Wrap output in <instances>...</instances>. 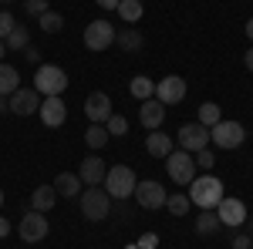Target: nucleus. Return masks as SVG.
Listing matches in <instances>:
<instances>
[{
  "mask_svg": "<svg viewBox=\"0 0 253 249\" xmlns=\"http://www.w3.org/2000/svg\"><path fill=\"white\" fill-rule=\"evenodd\" d=\"M223 182L216 178V175H196L193 182H189V202L199 206V209H216L219 202H223Z\"/></svg>",
  "mask_w": 253,
  "mask_h": 249,
  "instance_id": "1",
  "label": "nucleus"
},
{
  "mask_svg": "<svg viewBox=\"0 0 253 249\" xmlns=\"http://www.w3.org/2000/svg\"><path fill=\"white\" fill-rule=\"evenodd\" d=\"M34 88H38L44 98H61L64 88H68V71L58 68V64H38V71H34Z\"/></svg>",
  "mask_w": 253,
  "mask_h": 249,
  "instance_id": "2",
  "label": "nucleus"
},
{
  "mask_svg": "<svg viewBox=\"0 0 253 249\" xmlns=\"http://www.w3.org/2000/svg\"><path fill=\"white\" fill-rule=\"evenodd\" d=\"M108 212H112V195L101 185H88V189L81 192V215L84 219L101 222V219H108Z\"/></svg>",
  "mask_w": 253,
  "mask_h": 249,
  "instance_id": "3",
  "label": "nucleus"
},
{
  "mask_svg": "<svg viewBox=\"0 0 253 249\" xmlns=\"http://www.w3.org/2000/svg\"><path fill=\"white\" fill-rule=\"evenodd\" d=\"M166 175L172 178L175 185H189V182L196 178V162H193V152H182V148L175 152V148H172V152L166 155Z\"/></svg>",
  "mask_w": 253,
  "mask_h": 249,
  "instance_id": "4",
  "label": "nucleus"
},
{
  "mask_svg": "<svg viewBox=\"0 0 253 249\" xmlns=\"http://www.w3.org/2000/svg\"><path fill=\"white\" fill-rule=\"evenodd\" d=\"M210 142H216V148H226V152H233L240 148L243 142H247V128L240 125V121H216L213 128H210Z\"/></svg>",
  "mask_w": 253,
  "mask_h": 249,
  "instance_id": "5",
  "label": "nucleus"
},
{
  "mask_svg": "<svg viewBox=\"0 0 253 249\" xmlns=\"http://www.w3.org/2000/svg\"><path fill=\"white\" fill-rule=\"evenodd\" d=\"M105 192L112 199H128L135 192V172L128 165H112L108 175H105Z\"/></svg>",
  "mask_w": 253,
  "mask_h": 249,
  "instance_id": "6",
  "label": "nucleus"
},
{
  "mask_svg": "<svg viewBox=\"0 0 253 249\" xmlns=\"http://www.w3.org/2000/svg\"><path fill=\"white\" fill-rule=\"evenodd\" d=\"M166 199H169V192L162 189V182H156V178H142V182H135V202L142 206V209H162L166 206Z\"/></svg>",
  "mask_w": 253,
  "mask_h": 249,
  "instance_id": "7",
  "label": "nucleus"
},
{
  "mask_svg": "<svg viewBox=\"0 0 253 249\" xmlns=\"http://www.w3.org/2000/svg\"><path fill=\"white\" fill-rule=\"evenodd\" d=\"M115 44V27L108 24V20H91L88 27H84V47L88 51H108Z\"/></svg>",
  "mask_w": 253,
  "mask_h": 249,
  "instance_id": "8",
  "label": "nucleus"
},
{
  "mask_svg": "<svg viewBox=\"0 0 253 249\" xmlns=\"http://www.w3.org/2000/svg\"><path fill=\"white\" fill-rule=\"evenodd\" d=\"M41 101H44V95H41L38 88H17L14 95H7V105H10V111L20 118H27V115H34L41 108Z\"/></svg>",
  "mask_w": 253,
  "mask_h": 249,
  "instance_id": "9",
  "label": "nucleus"
},
{
  "mask_svg": "<svg viewBox=\"0 0 253 249\" xmlns=\"http://www.w3.org/2000/svg\"><path fill=\"white\" fill-rule=\"evenodd\" d=\"M216 215H219V222H223L226 229H240V226L247 222V206H243V199L223 195V202L216 206Z\"/></svg>",
  "mask_w": 253,
  "mask_h": 249,
  "instance_id": "10",
  "label": "nucleus"
},
{
  "mask_svg": "<svg viewBox=\"0 0 253 249\" xmlns=\"http://www.w3.org/2000/svg\"><path fill=\"white\" fill-rule=\"evenodd\" d=\"M186 91H189V88H186V81L179 74H166L156 84V98L166 108H169V105H182V101H186Z\"/></svg>",
  "mask_w": 253,
  "mask_h": 249,
  "instance_id": "11",
  "label": "nucleus"
},
{
  "mask_svg": "<svg viewBox=\"0 0 253 249\" xmlns=\"http://www.w3.org/2000/svg\"><path fill=\"white\" fill-rule=\"evenodd\" d=\"M17 236L24 243H41L44 236H47V219H44V212H24V219H20L17 226Z\"/></svg>",
  "mask_w": 253,
  "mask_h": 249,
  "instance_id": "12",
  "label": "nucleus"
},
{
  "mask_svg": "<svg viewBox=\"0 0 253 249\" xmlns=\"http://www.w3.org/2000/svg\"><path fill=\"white\" fill-rule=\"evenodd\" d=\"M179 145H182V152H199V148H206V145H210V128L199 125V121L182 125V128H179Z\"/></svg>",
  "mask_w": 253,
  "mask_h": 249,
  "instance_id": "13",
  "label": "nucleus"
},
{
  "mask_svg": "<svg viewBox=\"0 0 253 249\" xmlns=\"http://www.w3.org/2000/svg\"><path fill=\"white\" fill-rule=\"evenodd\" d=\"M84 115H88L91 125H105L108 115H112V98H108V91H91L88 101H84Z\"/></svg>",
  "mask_w": 253,
  "mask_h": 249,
  "instance_id": "14",
  "label": "nucleus"
},
{
  "mask_svg": "<svg viewBox=\"0 0 253 249\" xmlns=\"http://www.w3.org/2000/svg\"><path fill=\"white\" fill-rule=\"evenodd\" d=\"M38 115H41V121H44L47 128H61V125L68 121V105H64L61 98H44L41 108H38Z\"/></svg>",
  "mask_w": 253,
  "mask_h": 249,
  "instance_id": "15",
  "label": "nucleus"
},
{
  "mask_svg": "<svg viewBox=\"0 0 253 249\" xmlns=\"http://www.w3.org/2000/svg\"><path fill=\"white\" fill-rule=\"evenodd\" d=\"M138 121H142L149 132H159V128L166 125V105H162L159 98L142 101V108H138Z\"/></svg>",
  "mask_w": 253,
  "mask_h": 249,
  "instance_id": "16",
  "label": "nucleus"
},
{
  "mask_svg": "<svg viewBox=\"0 0 253 249\" xmlns=\"http://www.w3.org/2000/svg\"><path fill=\"white\" fill-rule=\"evenodd\" d=\"M105 175H108V165H105L98 155H88V158H81L78 178L84 182V185H101V182H105Z\"/></svg>",
  "mask_w": 253,
  "mask_h": 249,
  "instance_id": "17",
  "label": "nucleus"
},
{
  "mask_svg": "<svg viewBox=\"0 0 253 249\" xmlns=\"http://www.w3.org/2000/svg\"><path fill=\"white\" fill-rule=\"evenodd\" d=\"M145 152L152 155V158H166V155L172 152V138L162 132V128H159V132H149V138H145Z\"/></svg>",
  "mask_w": 253,
  "mask_h": 249,
  "instance_id": "18",
  "label": "nucleus"
},
{
  "mask_svg": "<svg viewBox=\"0 0 253 249\" xmlns=\"http://www.w3.org/2000/svg\"><path fill=\"white\" fill-rule=\"evenodd\" d=\"M54 189H58L61 199H75V195L81 192L78 172H58V175H54Z\"/></svg>",
  "mask_w": 253,
  "mask_h": 249,
  "instance_id": "19",
  "label": "nucleus"
},
{
  "mask_svg": "<svg viewBox=\"0 0 253 249\" xmlns=\"http://www.w3.org/2000/svg\"><path fill=\"white\" fill-rule=\"evenodd\" d=\"M54 202H58V189H54V185H38L34 195H31L34 212H51V209H54Z\"/></svg>",
  "mask_w": 253,
  "mask_h": 249,
  "instance_id": "20",
  "label": "nucleus"
},
{
  "mask_svg": "<svg viewBox=\"0 0 253 249\" xmlns=\"http://www.w3.org/2000/svg\"><path fill=\"white\" fill-rule=\"evenodd\" d=\"M219 229H223V222H219L216 209H199V215H196V232L199 236H216Z\"/></svg>",
  "mask_w": 253,
  "mask_h": 249,
  "instance_id": "21",
  "label": "nucleus"
},
{
  "mask_svg": "<svg viewBox=\"0 0 253 249\" xmlns=\"http://www.w3.org/2000/svg\"><path fill=\"white\" fill-rule=\"evenodd\" d=\"M17 88H20V71L14 64L0 61V95H14Z\"/></svg>",
  "mask_w": 253,
  "mask_h": 249,
  "instance_id": "22",
  "label": "nucleus"
},
{
  "mask_svg": "<svg viewBox=\"0 0 253 249\" xmlns=\"http://www.w3.org/2000/svg\"><path fill=\"white\" fill-rule=\"evenodd\" d=\"M115 14L125 20L128 27H135L138 20H142V14H145V7H142V0H122V3L115 7Z\"/></svg>",
  "mask_w": 253,
  "mask_h": 249,
  "instance_id": "23",
  "label": "nucleus"
},
{
  "mask_svg": "<svg viewBox=\"0 0 253 249\" xmlns=\"http://www.w3.org/2000/svg\"><path fill=\"white\" fill-rule=\"evenodd\" d=\"M115 44L122 47V51H128V54H132V51H138V47L145 44V37L138 34L135 27H125V31H115Z\"/></svg>",
  "mask_w": 253,
  "mask_h": 249,
  "instance_id": "24",
  "label": "nucleus"
},
{
  "mask_svg": "<svg viewBox=\"0 0 253 249\" xmlns=\"http://www.w3.org/2000/svg\"><path fill=\"white\" fill-rule=\"evenodd\" d=\"M3 44H7V51H24L27 44H31V34H27V27L24 24H17L7 37H3Z\"/></svg>",
  "mask_w": 253,
  "mask_h": 249,
  "instance_id": "25",
  "label": "nucleus"
},
{
  "mask_svg": "<svg viewBox=\"0 0 253 249\" xmlns=\"http://www.w3.org/2000/svg\"><path fill=\"white\" fill-rule=\"evenodd\" d=\"M128 91H132V98H142V101H149V98H156V81H149V77H132Z\"/></svg>",
  "mask_w": 253,
  "mask_h": 249,
  "instance_id": "26",
  "label": "nucleus"
},
{
  "mask_svg": "<svg viewBox=\"0 0 253 249\" xmlns=\"http://www.w3.org/2000/svg\"><path fill=\"white\" fill-rule=\"evenodd\" d=\"M216 121H223V111H219V105H216V101H206V105H199V125L213 128Z\"/></svg>",
  "mask_w": 253,
  "mask_h": 249,
  "instance_id": "27",
  "label": "nucleus"
},
{
  "mask_svg": "<svg viewBox=\"0 0 253 249\" xmlns=\"http://www.w3.org/2000/svg\"><path fill=\"white\" fill-rule=\"evenodd\" d=\"M84 145H88V148H105V145H108V132H105V125H88V132H84Z\"/></svg>",
  "mask_w": 253,
  "mask_h": 249,
  "instance_id": "28",
  "label": "nucleus"
},
{
  "mask_svg": "<svg viewBox=\"0 0 253 249\" xmlns=\"http://www.w3.org/2000/svg\"><path fill=\"white\" fill-rule=\"evenodd\" d=\"M38 24H41L44 34H58L61 27H64V17H61L58 10H44V14L38 17Z\"/></svg>",
  "mask_w": 253,
  "mask_h": 249,
  "instance_id": "29",
  "label": "nucleus"
},
{
  "mask_svg": "<svg viewBox=\"0 0 253 249\" xmlns=\"http://www.w3.org/2000/svg\"><path fill=\"white\" fill-rule=\"evenodd\" d=\"M105 132H108V138H122V135L128 132V118L125 115H108V121H105Z\"/></svg>",
  "mask_w": 253,
  "mask_h": 249,
  "instance_id": "30",
  "label": "nucleus"
},
{
  "mask_svg": "<svg viewBox=\"0 0 253 249\" xmlns=\"http://www.w3.org/2000/svg\"><path fill=\"white\" fill-rule=\"evenodd\" d=\"M166 209L172 212V215H186V212H189V195H182V192L169 195V199H166Z\"/></svg>",
  "mask_w": 253,
  "mask_h": 249,
  "instance_id": "31",
  "label": "nucleus"
},
{
  "mask_svg": "<svg viewBox=\"0 0 253 249\" xmlns=\"http://www.w3.org/2000/svg\"><path fill=\"white\" fill-rule=\"evenodd\" d=\"M44 10H51L47 0H24V14H27V17H41Z\"/></svg>",
  "mask_w": 253,
  "mask_h": 249,
  "instance_id": "32",
  "label": "nucleus"
},
{
  "mask_svg": "<svg viewBox=\"0 0 253 249\" xmlns=\"http://www.w3.org/2000/svg\"><path fill=\"white\" fill-rule=\"evenodd\" d=\"M14 27H17V17H14L10 10H0V40L7 37V34H10Z\"/></svg>",
  "mask_w": 253,
  "mask_h": 249,
  "instance_id": "33",
  "label": "nucleus"
},
{
  "mask_svg": "<svg viewBox=\"0 0 253 249\" xmlns=\"http://www.w3.org/2000/svg\"><path fill=\"white\" fill-rule=\"evenodd\" d=\"M193 162H196V169H213V152H206V148H199V152H193Z\"/></svg>",
  "mask_w": 253,
  "mask_h": 249,
  "instance_id": "34",
  "label": "nucleus"
},
{
  "mask_svg": "<svg viewBox=\"0 0 253 249\" xmlns=\"http://www.w3.org/2000/svg\"><path fill=\"white\" fill-rule=\"evenodd\" d=\"M233 249H250V236L236 232V236H233Z\"/></svg>",
  "mask_w": 253,
  "mask_h": 249,
  "instance_id": "35",
  "label": "nucleus"
},
{
  "mask_svg": "<svg viewBox=\"0 0 253 249\" xmlns=\"http://www.w3.org/2000/svg\"><path fill=\"white\" fill-rule=\"evenodd\" d=\"M24 54H27L31 64H41V51H38V47H31V44H27V47H24Z\"/></svg>",
  "mask_w": 253,
  "mask_h": 249,
  "instance_id": "36",
  "label": "nucleus"
},
{
  "mask_svg": "<svg viewBox=\"0 0 253 249\" xmlns=\"http://www.w3.org/2000/svg\"><path fill=\"white\" fill-rule=\"evenodd\" d=\"M95 3H98V7H105V10H115L122 0H95Z\"/></svg>",
  "mask_w": 253,
  "mask_h": 249,
  "instance_id": "37",
  "label": "nucleus"
},
{
  "mask_svg": "<svg viewBox=\"0 0 253 249\" xmlns=\"http://www.w3.org/2000/svg\"><path fill=\"white\" fill-rule=\"evenodd\" d=\"M138 246H142V249H152V246H156V236H142V243H138Z\"/></svg>",
  "mask_w": 253,
  "mask_h": 249,
  "instance_id": "38",
  "label": "nucleus"
},
{
  "mask_svg": "<svg viewBox=\"0 0 253 249\" xmlns=\"http://www.w3.org/2000/svg\"><path fill=\"white\" fill-rule=\"evenodd\" d=\"M3 236H10V222H7V219L0 215V239H3Z\"/></svg>",
  "mask_w": 253,
  "mask_h": 249,
  "instance_id": "39",
  "label": "nucleus"
},
{
  "mask_svg": "<svg viewBox=\"0 0 253 249\" xmlns=\"http://www.w3.org/2000/svg\"><path fill=\"white\" fill-rule=\"evenodd\" d=\"M243 64H247V71H253V47L247 51V54H243Z\"/></svg>",
  "mask_w": 253,
  "mask_h": 249,
  "instance_id": "40",
  "label": "nucleus"
},
{
  "mask_svg": "<svg viewBox=\"0 0 253 249\" xmlns=\"http://www.w3.org/2000/svg\"><path fill=\"white\" fill-rule=\"evenodd\" d=\"M3 111H10V105H7V95H0V115Z\"/></svg>",
  "mask_w": 253,
  "mask_h": 249,
  "instance_id": "41",
  "label": "nucleus"
},
{
  "mask_svg": "<svg viewBox=\"0 0 253 249\" xmlns=\"http://www.w3.org/2000/svg\"><path fill=\"white\" fill-rule=\"evenodd\" d=\"M243 31H247V37H250V40H253V17H250V20H247V27H243Z\"/></svg>",
  "mask_w": 253,
  "mask_h": 249,
  "instance_id": "42",
  "label": "nucleus"
},
{
  "mask_svg": "<svg viewBox=\"0 0 253 249\" xmlns=\"http://www.w3.org/2000/svg\"><path fill=\"white\" fill-rule=\"evenodd\" d=\"M3 54H7V44H3V40H0V61H3Z\"/></svg>",
  "mask_w": 253,
  "mask_h": 249,
  "instance_id": "43",
  "label": "nucleus"
},
{
  "mask_svg": "<svg viewBox=\"0 0 253 249\" xmlns=\"http://www.w3.org/2000/svg\"><path fill=\"white\" fill-rule=\"evenodd\" d=\"M0 206H3V189H0Z\"/></svg>",
  "mask_w": 253,
  "mask_h": 249,
  "instance_id": "44",
  "label": "nucleus"
},
{
  "mask_svg": "<svg viewBox=\"0 0 253 249\" xmlns=\"http://www.w3.org/2000/svg\"><path fill=\"white\" fill-rule=\"evenodd\" d=\"M250 249H253V232H250Z\"/></svg>",
  "mask_w": 253,
  "mask_h": 249,
  "instance_id": "45",
  "label": "nucleus"
},
{
  "mask_svg": "<svg viewBox=\"0 0 253 249\" xmlns=\"http://www.w3.org/2000/svg\"><path fill=\"white\" fill-rule=\"evenodd\" d=\"M0 3H14V0H0Z\"/></svg>",
  "mask_w": 253,
  "mask_h": 249,
  "instance_id": "46",
  "label": "nucleus"
}]
</instances>
